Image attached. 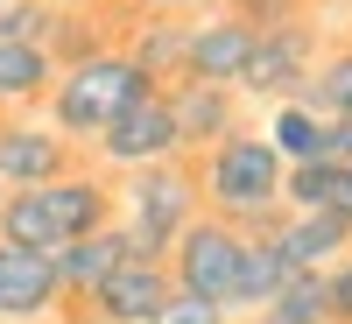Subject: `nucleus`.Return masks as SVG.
<instances>
[{
    "instance_id": "bb28decb",
    "label": "nucleus",
    "mask_w": 352,
    "mask_h": 324,
    "mask_svg": "<svg viewBox=\"0 0 352 324\" xmlns=\"http://www.w3.org/2000/svg\"><path fill=\"white\" fill-rule=\"evenodd\" d=\"M324 162H352V120H324Z\"/></svg>"
},
{
    "instance_id": "1a4fd4ad",
    "label": "nucleus",
    "mask_w": 352,
    "mask_h": 324,
    "mask_svg": "<svg viewBox=\"0 0 352 324\" xmlns=\"http://www.w3.org/2000/svg\"><path fill=\"white\" fill-rule=\"evenodd\" d=\"M254 36L240 14H212V21H190L184 28V78L190 85H226V92H240V71L254 56Z\"/></svg>"
},
{
    "instance_id": "5701e85b",
    "label": "nucleus",
    "mask_w": 352,
    "mask_h": 324,
    "mask_svg": "<svg viewBox=\"0 0 352 324\" xmlns=\"http://www.w3.org/2000/svg\"><path fill=\"white\" fill-rule=\"evenodd\" d=\"M106 43H99V28H92V14H56V36H50V56H56V71L64 64H85V56H99Z\"/></svg>"
},
{
    "instance_id": "6e6552de",
    "label": "nucleus",
    "mask_w": 352,
    "mask_h": 324,
    "mask_svg": "<svg viewBox=\"0 0 352 324\" xmlns=\"http://www.w3.org/2000/svg\"><path fill=\"white\" fill-rule=\"evenodd\" d=\"M176 296V282H169V261H141V254H127L120 268H113L92 296V317L99 324H155L162 317V303Z\"/></svg>"
},
{
    "instance_id": "7c9ffc66",
    "label": "nucleus",
    "mask_w": 352,
    "mask_h": 324,
    "mask_svg": "<svg viewBox=\"0 0 352 324\" xmlns=\"http://www.w3.org/2000/svg\"><path fill=\"white\" fill-rule=\"evenodd\" d=\"M0 197H8V191H0Z\"/></svg>"
},
{
    "instance_id": "9d476101",
    "label": "nucleus",
    "mask_w": 352,
    "mask_h": 324,
    "mask_svg": "<svg viewBox=\"0 0 352 324\" xmlns=\"http://www.w3.org/2000/svg\"><path fill=\"white\" fill-rule=\"evenodd\" d=\"M71 176V141L50 120H0V191H36Z\"/></svg>"
},
{
    "instance_id": "412c9836",
    "label": "nucleus",
    "mask_w": 352,
    "mask_h": 324,
    "mask_svg": "<svg viewBox=\"0 0 352 324\" xmlns=\"http://www.w3.org/2000/svg\"><path fill=\"white\" fill-rule=\"evenodd\" d=\"M338 197V162H296L282 176V212H331Z\"/></svg>"
},
{
    "instance_id": "a878e982",
    "label": "nucleus",
    "mask_w": 352,
    "mask_h": 324,
    "mask_svg": "<svg viewBox=\"0 0 352 324\" xmlns=\"http://www.w3.org/2000/svg\"><path fill=\"white\" fill-rule=\"evenodd\" d=\"M232 14L247 28H282V21H296V0H232Z\"/></svg>"
},
{
    "instance_id": "4468645a",
    "label": "nucleus",
    "mask_w": 352,
    "mask_h": 324,
    "mask_svg": "<svg viewBox=\"0 0 352 324\" xmlns=\"http://www.w3.org/2000/svg\"><path fill=\"white\" fill-rule=\"evenodd\" d=\"M50 261H56V282H64V296H92V289L127 261V233H120V226H99V233H85V240L56 247Z\"/></svg>"
},
{
    "instance_id": "a211bd4d",
    "label": "nucleus",
    "mask_w": 352,
    "mask_h": 324,
    "mask_svg": "<svg viewBox=\"0 0 352 324\" xmlns=\"http://www.w3.org/2000/svg\"><path fill=\"white\" fill-rule=\"evenodd\" d=\"M247 324H331V303H324V275H289L268 303H261Z\"/></svg>"
},
{
    "instance_id": "b1692460",
    "label": "nucleus",
    "mask_w": 352,
    "mask_h": 324,
    "mask_svg": "<svg viewBox=\"0 0 352 324\" xmlns=\"http://www.w3.org/2000/svg\"><path fill=\"white\" fill-rule=\"evenodd\" d=\"M226 317H232L226 303H204V296H184V289H176V296L162 303L155 324H226Z\"/></svg>"
},
{
    "instance_id": "f03ea898",
    "label": "nucleus",
    "mask_w": 352,
    "mask_h": 324,
    "mask_svg": "<svg viewBox=\"0 0 352 324\" xmlns=\"http://www.w3.org/2000/svg\"><path fill=\"white\" fill-rule=\"evenodd\" d=\"M99 226H113V191H106V176H85V169L0 197V247L56 254V247H71L85 233H99Z\"/></svg>"
},
{
    "instance_id": "f8f14e48",
    "label": "nucleus",
    "mask_w": 352,
    "mask_h": 324,
    "mask_svg": "<svg viewBox=\"0 0 352 324\" xmlns=\"http://www.w3.org/2000/svg\"><path fill=\"white\" fill-rule=\"evenodd\" d=\"M268 240H275V254H282L289 275H324L331 261H345L352 226H345L338 212H282Z\"/></svg>"
},
{
    "instance_id": "2eb2a0df",
    "label": "nucleus",
    "mask_w": 352,
    "mask_h": 324,
    "mask_svg": "<svg viewBox=\"0 0 352 324\" xmlns=\"http://www.w3.org/2000/svg\"><path fill=\"white\" fill-rule=\"evenodd\" d=\"M268 149L296 169V162H324V113H310L303 99H282L268 113Z\"/></svg>"
},
{
    "instance_id": "20e7f679",
    "label": "nucleus",
    "mask_w": 352,
    "mask_h": 324,
    "mask_svg": "<svg viewBox=\"0 0 352 324\" xmlns=\"http://www.w3.org/2000/svg\"><path fill=\"white\" fill-rule=\"evenodd\" d=\"M197 219V176L184 162H155V169H134L127 191H120V226L127 233V254L141 261H169L184 226Z\"/></svg>"
},
{
    "instance_id": "6ab92c4d",
    "label": "nucleus",
    "mask_w": 352,
    "mask_h": 324,
    "mask_svg": "<svg viewBox=\"0 0 352 324\" xmlns=\"http://www.w3.org/2000/svg\"><path fill=\"white\" fill-rule=\"evenodd\" d=\"M127 56H134V64L148 71L155 85H162V78H184V21H169V14H148V21L134 28Z\"/></svg>"
},
{
    "instance_id": "ddd939ff",
    "label": "nucleus",
    "mask_w": 352,
    "mask_h": 324,
    "mask_svg": "<svg viewBox=\"0 0 352 324\" xmlns=\"http://www.w3.org/2000/svg\"><path fill=\"white\" fill-rule=\"evenodd\" d=\"M169 92V113H176V134H184V149H219L226 134H240V92H226V85H162Z\"/></svg>"
},
{
    "instance_id": "0eeeda50",
    "label": "nucleus",
    "mask_w": 352,
    "mask_h": 324,
    "mask_svg": "<svg viewBox=\"0 0 352 324\" xmlns=\"http://www.w3.org/2000/svg\"><path fill=\"white\" fill-rule=\"evenodd\" d=\"M310 71H317V36L303 21H282V28H261V36H254V56L240 71V92L282 106V99H303Z\"/></svg>"
},
{
    "instance_id": "f3484780",
    "label": "nucleus",
    "mask_w": 352,
    "mask_h": 324,
    "mask_svg": "<svg viewBox=\"0 0 352 324\" xmlns=\"http://www.w3.org/2000/svg\"><path fill=\"white\" fill-rule=\"evenodd\" d=\"M282 282H289V268H282L275 240H268V233H247V254H240V282H232V303H226V310H247V317H254V310L268 303Z\"/></svg>"
},
{
    "instance_id": "4be33fe9",
    "label": "nucleus",
    "mask_w": 352,
    "mask_h": 324,
    "mask_svg": "<svg viewBox=\"0 0 352 324\" xmlns=\"http://www.w3.org/2000/svg\"><path fill=\"white\" fill-rule=\"evenodd\" d=\"M50 36H56V8L50 0H0V43L50 50Z\"/></svg>"
},
{
    "instance_id": "39448f33",
    "label": "nucleus",
    "mask_w": 352,
    "mask_h": 324,
    "mask_svg": "<svg viewBox=\"0 0 352 324\" xmlns=\"http://www.w3.org/2000/svg\"><path fill=\"white\" fill-rule=\"evenodd\" d=\"M240 254H247V233H240V226H226V219H190L184 240H176V254H169V282L184 289V296L232 303Z\"/></svg>"
},
{
    "instance_id": "c756f323",
    "label": "nucleus",
    "mask_w": 352,
    "mask_h": 324,
    "mask_svg": "<svg viewBox=\"0 0 352 324\" xmlns=\"http://www.w3.org/2000/svg\"><path fill=\"white\" fill-rule=\"evenodd\" d=\"M50 8H56V14H71V8H92V0H50Z\"/></svg>"
},
{
    "instance_id": "423d86ee",
    "label": "nucleus",
    "mask_w": 352,
    "mask_h": 324,
    "mask_svg": "<svg viewBox=\"0 0 352 324\" xmlns=\"http://www.w3.org/2000/svg\"><path fill=\"white\" fill-rule=\"evenodd\" d=\"M92 149H99L106 169H127V176H134V169H155V162H176V155H184V134H176L169 92H148L141 106H127Z\"/></svg>"
},
{
    "instance_id": "7ed1b4c3",
    "label": "nucleus",
    "mask_w": 352,
    "mask_h": 324,
    "mask_svg": "<svg viewBox=\"0 0 352 324\" xmlns=\"http://www.w3.org/2000/svg\"><path fill=\"white\" fill-rule=\"evenodd\" d=\"M148 92H162V85L141 71L127 50H99V56H85V64L56 71V85H50L43 106H50V127L64 141H99L127 106H141Z\"/></svg>"
},
{
    "instance_id": "393cba45",
    "label": "nucleus",
    "mask_w": 352,
    "mask_h": 324,
    "mask_svg": "<svg viewBox=\"0 0 352 324\" xmlns=\"http://www.w3.org/2000/svg\"><path fill=\"white\" fill-rule=\"evenodd\" d=\"M324 303H331V324H352V254L324 268Z\"/></svg>"
},
{
    "instance_id": "dca6fc26",
    "label": "nucleus",
    "mask_w": 352,
    "mask_h": 324,
    "mask_svg": "<svg viewBox=\"0 0 352 324\" xmlns=\"http://www.w3.org/2000/svg\"><path fill=\"white\" fill-rule=\"evenodd\" d=\"M56 85V56L50 50H14L0 43V106H43Z\"/></svg>"
},
{
    "instance_id": "aec40b11",
    "label": "nucleus",
    "mask_w": 352,
    "mask_h": 324,
    "mask_svg": "<svg viewBox=\"0 0 352 324\" xmlns=\"http://www.w3.org/2000/svg\"><path fill=\"white\" fill-rule=\"evenodd\" d=\"M303 106H310V113H324V120H352V50L324 56V64L310 71Z\"/></svg>"
},
{
    "instance_id": "f257e3e1",
    "label": "nucleus",
    "mask_w": 352,
    "mask_h": 324,
    "mask_svg": "<svg viewBox=\"0 0 352 324\" xmlns=\"http://www.w3.org/2000/svg\"><path fill=\"white\" fill-rule=\"evenodd\" d=\"M282 176L289 162L268 149V134H226L219 149H204V169H197V197L212 204V219L240 226V233H275L282 219Z\"/></svg>"
},
{
    "instance_id": "9b49d317",
    "label": "nucleus",
    "mask_w": 352,
    "mask_h": 324,
    "mask_svg": "<svg viewBox=\"0 0 352 324\" xmlns=\"http://www.w3.org/2000/svg\"><path fill=\"white\" fill-rule=\"evenodd\" d=\"M64 303L56 261L36 247H0V324H43Z\"/></svg>"
},
{
    "instance_id": "cd10ccee",
    "label": "nucleus",
    "mask_w": 352,
    "mask_h": 324,
    "mask_svg": "<svg viewBox=\"0 0 352 324\" xmlns=\"http://www.w3.org/2000/svg\"><path fill=\"white\" fill-rule=\"evenodd\" d=\"M331 212H338V219H345V226H352V162H345V169H338V197H331Z\"/></svg>"
},
{
    "instance_id": "c85d7f7f",
    "label": "nucleus",
    "mask_w": 352,
    "mask_h": 324,
    "mask_svg": "<svg viewBox=\"0 0 352 324\" xmlns=\"http://www.w3.org/2000/svg\"><path fill=\"white\" fill-rule=\"evenodd\" d=\"M141 8H148V14H184L190 0H141Z\"/></svg>"
}]
</instances>
